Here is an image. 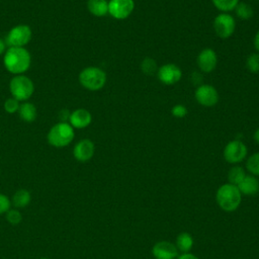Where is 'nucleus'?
Segmentation results:
<instances>
[{"mask_svg": "<svg viewBox=\"0 0 259 259\" xmlns=\"http://www.w3.org/2000/svg\"><path fill=\"white\" fill-rule=\"evenodd\" d=\"M5 69L15 75H23L31 65L30 53L25 48L9 47L3 55Z\"/></svg>", "mask_w": 259, "mask_h": 259, "instance_id": "1", "label": "nucleus"}, {"mask_svg": "<svg viewBox=\"0 0 259 259\" xmlns=\"http://www.w3.org/2000/svg\"><path fill=\"white\" fill-rule=\"evenodd\" d=\"M215 199L219 206L223 210L230 212L236 210L239 207L242 194L236 185L226 183L219 187L215 194Z\"/></svg>", "mask_w": 259, "mask_h": 259, "instance_id": "2", "label": "nucleus"}, {"mask_svg": "<svg viewBox=\"0 0 259 259\" xmlns=\"http://www.w3.org/2000/svg\"><path fill=\"white\" fill-rule=\"evenodd\" d=\"M75 137V132L69 122L55 123L47 135L48 143L55 148H64L72 143Z\"/></svg>", "mask_w": 259, "mask_h": 259, "instance_id": "3", "label": "nucleus"}, {"mask_svg": "<svg viewBox=\"0 0 259 259\" xmlns=\"http://www.w3.org/2000/svg\"><path fill=\"white\" fill-rule=\"evenodd\" d=\"M81 86L90 91H97L106 83V73L99 67L89 66L84 68L78 76Z\"/></svg>", "mask_w": 259, "mask_h": 259, "instance_id": "4", "label": "nucleus"}, {"mask_svg": "<svg viewBox=\"0 0 259 259\" xmlns=\"http://www.w3.org/2000/svg\"><path fill=\"white\" fill-rule=\"evenodd\" d=\"M11 96L18 101H27L34 92L32 80L25 75H15L9 82Z\"/></svg>", "mask_w": 259, "mask_h": 259, "instance_id": "5", "label": "nucleus"}, {"mask_svg": "<svg viewBox=\"0 0 259 259\" xmlns=\"http://www.w3.org/2000/svg\"><path fill=\"white\" fill-rule=\"evenodd\" d=\"M32 38V30L27 24H17L13 26L6 35V45L9 47L25 48Z\"/></svg>", "mask_w": 259, "mask_h": 259, "instance_id": "6", "label": "nucleus"}, {"mask_svg": "<svg viewBox=\"0 0 259 259\" xmlns=\"http://www.w3.org/2000/svg\"><path fill=\"white\" fill-rule=\"evenodd\" d=\"M236 21L235 18L229 13H220L213 20V29L215 34L223 38H229L235 31Z\"/></svg>", "mask_w": 259, "mask_h": 259, "instance_id": "7", "label": "nucleus"}, {"mask_svg": "<svg viewBox=\"0 0 259 259\" xmlns=\"http://www.w3.org/2000/svg\"><path fill=\"white\" fill-rule=\"evenodd\" d=\"M248 153L246 145L240 140H233L229 142L224 149V158L230 164H237L242 162Z\"/></svg>", "mask_w": 259, "mask_h": 259, "instance_id": "8", "label": "nucleus"}, {"mask_svg": "<svg viewBox=\"0 0 259 259\" xmlns=\"http://www.w3.org/2000/svg\"><path fill=\"white\" fill-rule=\"evenodd\" d=\"M135 9L134 0H109L108 14L117 20L127 18Z\"/></svg>", "mask_w": 259, "mask_h": 259, "instance_id": "9", "label": "nucleus"}, {"mask_svg": "<svg viewBox=\"0 0 259 259\" xmlns=\"http://www.w3.org/2000/svg\"><path fill=\"white\" fill-rule=\"evenodd\" d=\"M195 100L202 106L211 107L219 101L218 90L209 84L199 85L194 92Z\"/></svg>", "mask_w": 259, "mask_h": 259, "instance_id": "10", "label": "nucleus"}, {"mask_svg": "<svg viewBox=\"0 0 259 259\" xmlns=\"http://www.w3.org/2000/svg\"><path fill=\"white\" fill-rule=\"evenodd\" d=\"M157 77L159 81L165 85H174L180 81L182 71L177 65L169 63L158 68Z\"/></svg>", "mask_w": 259, "mask_h": 259, "instance_id": "11", "label": "nucleus"}, {"mask_svg": "<svg viewBox=\"0 0 259 259\" xmlns=\"http://www.w3.org/2000/svg\"><path fill=\"white\" fill-rule=\"evenodd\" d=\"M196 63H197V66L200 71H202L204 73H210L217 67L218 56L212 49L206 48V49H203L198 54Z\"/></svg>", "mask_w": 259, "mask_h": 259, "instance_id": "12", "label": "nucleus"}, {"mask_svg": "<svg viewBox=\"0 0 259 259\" xmlns=\"http://www.w3.org/2000/svg\"><path fill=\"white\" fill-rule=\"evenodd\" d=\"M95 152V146L89 139L80 140L73 149V156L79 162L89 161Z\"/></svg>", "mask_w": 259, "mask_h": 259, "instance_id": "13", "label": "nucleus"}, {"mask_svg": "<svg viewBox=\"0 0 259 259\" xmlns=\"http://www.w3.org/2000/svg\"><path fill=\"white\" fill-rule=\"evenodd\" d=\"M152 254L156 259H176L178 250L171 242L160 241L153 246Z\"/></svg>", "mask_w": 259, "mask_h": 259, "instance_id": "14", "label": "nucleus"}, {"mask_svg": "<svg viewBox=\"0 0 259 259\" xmlns=\"http://www.w3.org/2000/svg\"><path fill=\"white\" fill-rule=\"evenodd\" d=\"M92 121V114L85 108H77L70 113L68 122L73 128L82 130L87 127Z\"/></svg>", "mask_w": 259, "mask_h": 259, "instance_id": "15", "label": "nucleus"}, {"mask_svg": "<svg viewBox=\"0 0 259 259\" xmlns=\"http://www.w3.org/2000/svg\"><path fill=\"white\" fill-rule=\"evenodd\" d=\"M241 194L256 195L259 192V180L253 175H246L242 182L237 186Z\"/></svg>", "mask_w": 259, "mask_h": 259, "instance_id": "16", "label": "nucleus"}, {"mask_svg": "<svg viewBox=\"0 0 259 259\" xmlns=\"http://www.w3.org/2000/svg\"><path fill=\"white\" fill-rule=\"evenodd\" d=\"M17 112L19 114L20 119L25 121V122L34 121L35 118H36V115H37L35 105L31 102H28V101H24V102L20 103L19 109H18Z\"/></svg>", "mask_w": 259, "mask_h": 259, "instance_id": "17", "label": "nucleus"}, {"mask_svg": "<svg viewBox=\"0 0 259 259\" xmlns=\"http://www.w3.org/2000/svg\"><path fill=\"white\" fill-rule=\"evenodd\" d=\"M86 5L90 14L96 17H102L108 14L107 0H88Z\"/></svg>", "mask_w": 259, "mask_h": 259, "instance_id": "18", "label": "nucleus"}, {"mask_svg": "<svg viewBox=\"0 0 259 259\" xmlns=\"http://www.w3.org/2000/svg\"><path fill=\"white\" fill-rule=\"evenodd\" d=\"M30 200H31L30 192L26 189H19L13 194L11 203L15 207L21 208V207H25L26 205H28Z\"/></svg>", "mask_w": 259, "mask_h": 259, "instance_id": "19", "label": "nucleus"}, {"mask_svg": "<svg viewBox=\"0 0 259 259\" xmlns=\"http://www.w3.org/2000/svg\"><path fill=\"white\" fill-rule=\"evenodd\" d=\"M176 248L182 253H187L193 246V239L189 233H180L176 238Z\"/></svg>", "mask_w": 259, "mask_h": 259, "instance_id": "20", "label": "nucleus"}, {"mask_svg": "<svg viewBox=\"0 0 259 259\" xmlns=\"http://www.w3.org/2000/svg\"><path fill=\"white\" fill-rule=\"evenodd\" d=\"M246 173L245 170L240 166H234L232 167L228 172V180L229 183L238 186L242 180L245 178Z\"/></svg>", "mask_w": 259, "mask_h": 259, "instance_id": "21", "label": "nucleus"}, {"mask_svg": "<svg viewBox=\"0 0 259 259\" xmlns=\"http://www.w3.org/2000/svg\"><path fill=\"white\" fill-rule=\"evenodd\" d=\"M234 10L236 15L242 20H248L254 15L253 8L246 2H239Z\"/></svg>", "mask_w": 259, "mask_h": 259, "instance_id": "22", "label": "nucleus"}, {"mask_svg": "<svg viewBox=\"0 0 259 259\" xmlns=\"http://www.w3.org/2000/svg\"><path fill=\"white\" fill-rule=\"evenodd\" d=\"M213 6L224 12V13H228L232 10H234L236 8V6L238 5V3L240 2V0H211Z\"/></svg>", "mask_w": 259, "mask_h": 259, "instance_id": "23", "label": "nucleus"}, {"mask_svg": "<svg viewBox=\"0 0 259 259\" xmlns=\"http://www.w3.org/2000/svg\"><path fill=\"white\" fill-rule=\"evenodd\" d=\"M246 168L253 176H259V152L251 155L247 159Z\"/></svg>", "mask_w": 259, "mask_h": 259, "instance_id": "24", "label": "nucleus"}, {"mask_svg": "<svg viewBox=\"0 0 259 259\" xmlns=\"http://www.w3.org/2000/svg\"><path fill=\"white\" fill-rule=\"evenodd\" d=\"M141 70L146 75H153L155 72L158 71V66L156 61L149 57L145 58L141 63Z\"/></svg>", "mask_w": 259, "mask_h": 259, "instance_id": "25", "label": "nucleus"}, {"mask_svg": "<svg viewBox=\"0 0 259 259\" xmlns=\"http://www.w3.org/2000/svg\"><path fill=\"white\" fill-rule=\"evenodd\" d=\"M246 67L252 73H259V53H253L248 56Z\"/></svg>", "mask_w": 259, "mask_h": 259, "instance_id": "26", "label": "nucleus"}, {"mask_svg": "<svg viewBox=\"0 0 259 259\" xmlns=\"http://www.w3.org/2000/svg\"><path fill=\"white\" fill-rule=\"evenodd\" d=\"M19 101L16 100L15 98L13 97H10V98H7L5 101H4V104H3V107H4V110L7 112V113H10V114H13L15 112L18 111L19 109Z\"/></svg>", "mask_w": 259, "mask_h": 259, "instance_id": "27", "label": "nucleus"}, {"mask_svg": "<svg viewBox=\"0 0 259 259\" xmlns=\"http://www.w3.org/2000/svg\"><path fill=\"white\" fill-rule=\"evenodd\" d=\"M5 214L7 222L11 225H18L22 221V214L16 208H10Z\"/></svg>", "mask_w": 259, "mask_h": 259, "instance_id": "28", "label": "nucleus"}, {"mask_svg": "<svg viewBox=\"0 0 259 259\" xmlns=\"http://www.w3.org/2000/svg\"><path fill=\"white\" fill-rule=\"evenodd\" d=\"M11 200L3 193H0V214L6 213L11 208Z\"/></svg>", "mask_w": 259, "mask_h": 259, "instance_id": "29", "label": "nucleus"}, {"mask_svg": "<svg viewBox=\"0 0 259 259\" xmlns=\"http://www.w3.org/2000/svg\"><path fill=\"white\" fill-rule=\"evenodd\" d=\"M171 114L177 118L185 117L187 114V108L183 104H176L171 108Z\"/></svg>", "mask_w": 259, "mask_h": 259, "instance_id": "30", "label": "nucleus"}, {"mask_svg": "<svg viewBox=\"0 0 259 259\" xmlns=\"http://www.w3.org/2000/svg\"><path fill=\"white\" fill-rule=\"evenodd\" d=\"M70 113H71V112H70L68 109H62V110L59 112V116H60L61 121H63V122H68L67 120H69Z\"/></svg>", "mask_w": 259, "mask_h": 259, "instance_id": "31", "label": "nucleus"}, {"mask_svg": "<svg viewBox=\"0 0 259 259\" xmlns=\"http://www.w3.org/2000/svg\"><path fill=\"white\" fill-rule=\"evenodd\" d=\"M176 259H199V258L196 257L195 255H193V254L187 252V253H182L181 255L177 256Z\"/></svg>", "mask_w": 259, "mask_h": 259, "instance_id": "32", "label": "nucleus"}, {"mask_svg": "<svg viewBox=\"0 0 259 259\" xmlns=\"http://www.w3.org/2000/svg\"><path fill=\"white\" fill-rule=\"evenodd\" d=\"M253 44H254V48H255V50L259 53V30L256 32V34H255V36H254Z\"/></svg>", "mask_w": 259, "mask_h": 259, "instance_id": "33", "label": "nucleus"}, {"mask_svg": "<svg viewBox=\"0 0 259 259\" xmlns=\"http://www.w3.org/2000/svg\"><path fill=\"white\" fill-rule=\"evenodd\" d=\"M6 41L3 40L1 37H0V56L1 55H4V53L6 52Z\"/></svg>", "mask_w": 259, "mask_h": 259, "instance_id": "34", "label": "nucleus"}, {"mask_svg": "<svg viewBox=\"0 0 259 259\" xmlns=\"http://www.w3.org/2000/svg\"><path fill=\"white\" fill-rule=\"evenodd\" d=\"M253 139H254V141H255L257 144H259V128H257V130L255 131V133H254V135H253Z\"/></svg>", "mask_w": 259, "mask_h": 259, "instance_id": "35", "label": "nucleus"}, {"mask_svg": "<svg viewBox=\"0 0 259 259\" xmlns=\"http://www.w3.org/2000/svg\"><path fill=\"white\" fill-rule=\"evenodd\" d=\"M39 259H49V258H39Z\"/></svg>", "mask_w": 259, "mask_h": 259, "instance_id": "36", "label": "nucleus"}]
</instances>
